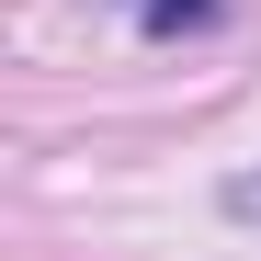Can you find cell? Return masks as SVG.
Returning <instances> with one entry per match:
<instances>
[{
	"instance_id": "obj_1",
	"label": "cell",
	"mask_w": 261,
	"mask_h": 261,
	"mask_svg": "<svg viewBox=\"0 0 261 261\" xmlns=\"http://www.w3.org/2000/svg\"><path fill=\"white\" fill-rule=\"evenodd\" d=\"M137 23H148V34H216L227 0H137Z\"/></svg>"
},
{
	"instance_id": "obj_2",
	"label": "cell",
	"mask_w": 261,
	"mask_h": 261,
	"mask_svg": "<svg viewBox=\"0 0 261 261\" xmlns=\"http://www.w3.org/2000/svg\"><path fill=\"white\" fill-rule=\"evenodd\" d=\"M227 216H261V170H239V182H227Z\"/></svg>"
}]
</instances>
